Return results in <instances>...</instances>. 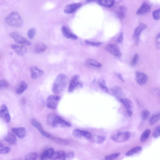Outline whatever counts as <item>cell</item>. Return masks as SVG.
Here are the masks:
<instances>
[{
  "mask_svg": "<svg viewBox=\"0 0 160 160\" xmlns=\"http://www.w3.org/2000/svg\"><path fill=\"white\" fill-rule=\"evenodd\" d=\"M68 78L65 74H58L55 79L52 87V91L55 94L62 92L65 88L68 83Z\"/></svg>",
  "mask_w": 160,
  "mask_h": 160,
  "instance_id": "1",
  "label": "cell"
},
{
  "mask_svg": "<svg viewBox=\"0 0 160 160\" xmlns=\"http://www.w3.org/2000/svg\"><path fill=\"white\" fill-rule=\"evenodd\" d=\"M47 122L50 126L53 127H69L71 125L59 115L50 114L47 116Z\"/></svg>",
  "mask_w": 160,
  "mask_h": 160,
  "instance_id": "2",
  "label": "cell"
},
{
  "mask_svg": "<svg viewBox=\"0 0 160 160\" xmlns=\"http://www.w3.org/2000/svg\"><path fill=\"white\" fill-rule=\"evenodd\" d=\"M7 24L14 27H21L23 24V20L19 14L16 11L11 12L5 19Z\"/></svg>",
  "mask_w": 160,
  "mask_h": 160,
  "instance_id": "3",
  "label": "cell"
},
{
  "mask_svg": "<svg viewBox=\"0 0 160 160\" xmlns=\"http://www.w3.org/2000/svg\"><path fill=\"white\" fill-rule=\"evenodd\" d=\"M131 136V133L129 132H121L112 135L111 139L117 142H123L129 140Z\"/></svg>",
  "mask_w": 160,
  "mask_h": 160,
  "instance_id": "4",
  "label": "cell"
},
{
  "mask_svg": "<svg viewBox=\"0 0 160 160\" xmlns=\"http://www.w3.org/2000/svg\"><path fill=\"white\" fill-rule=\"evenodd\" d=\"M79 76L78 74L73 75L71 78L69 82L68 91L73 92L77 87H82V84L79 82Z\"/></svg>",
  "mask_w": 160,
  "mask_h": 160,
  "instance_id": "5",
  "label": "cell"
},
{
  "mask_svg": "<svg viewBox=\"0 0 160 160\" xmlns=\"http://www.w3.org/2000/svg\"><path fill=\"white\" fill-rule=\"evenodd\" d=\"M60 97L58 95H51L48 97L47 100V106L49 109H56L58 106Z\"/></svg>",
  "mask_w": 160,
  "mask_h": 160,
  "instance_id": "6",
  "label": "cell"
},
{
  "mask_svg": "<svg viewBox=\"0 0 160 160\" xmlns=\"http://www.w3.org/2000/svg\"><path fill=\"white\" fill-rule=\"evenodd\" d=\"M10 36L13 38L17 43L28 46L31 45V42L26 38L23 37L16 32H13L10 33Z\"/></svg>",
  "mask_w": 160,
  "mask_h": 160,
  "instance_id": "7",
  "label": "cell"
},
{
  "mask_svg": "<svg viewBox=\"0 0 160 160\" xmlns=\"http://www.w3.org/2000/svg\"><path fill=\"white\" fill-rule=\"evenodd\" d=\"M0 116L3 121L7 123H9L11 121V117L7 106L2 104L0 109Z\"/></svg>",
  "mask_w": 160,
  "mask_h": 160,
  "instance_id": "8",
  "label": "cell"
},
{
  "mask_svg": "<svg viewBox=\"0 0 160 160\" xmlns=\"http://www.w3.org/2000/svg\"><path fill=\"white\" fill-rule=\"evenodd\" d=\"M136 78L137 82L139 85L143 86L147 83L148 77L144 73L137 71L136 73Z\"/></svg>",
  "mask_w": 160,
  "mask_h": 160,
  "instance_id": "9",
  "label": "cell"
},
{
  "mask_svg": "<svg viewBox=\"0 0 160 160\" xmlns=\"http://www.w3.org/2000/svg\"><path fill=\"white\" fill-rule=\"evenodd\" d=\"M121 101L124 105L127 111L128 115L131 117L133 113L134 105L132 101L129 99L123 98Z\"/></svg>",
  "mask_w": 160,
  "mask_h": 160,
  "instance_id": "10",
  "label": "cell"
},
{
  "mask_svg": "<svg viewBox=\"0 0 160 160\" xmlns=\"http://www.w3.org/2000/svg\"><path fill=\"white\" fill-rule=\"evenodd\" d=\"M106 48L107 51L116 57H120L122 56L121 51L116 45L109 44L106 46Z\"/></svg>",
  "mask_w": 160,
  "mask_h": 160,
  "instance_id": "11",
  "label": "cell"
},
{
  "mask_svg": "<svg viewBox=\"0 0 160 160\" xmlns=\"http://www.w3.org/2000/svg\"><path fill=\"white\" fill-rule=\"evenodd\" d=\"M31 124L32 126L38 130L39 133L43 136L48 138L51 137V135L44 131L41 124L37 122L36 119H32Z\"/></svg>",
  "mask_w": 160,
  "mask_h": 160,
  "instance_id": "12",
  "label": "cell"
},
{
  "mask_svg": "<svg viewBox=\"0 0 160 160\" xmlns=\"http://www.w3.org/2000/svg\"><path fill=\"white\" fill-rule=\"evenodd\" d=\"M147 28V26L146 24L141 23L135 29L134 31V36L136 43L137 45H138L139 42L140 34Z\"/></svg>",
  "mask_w": 160,
  "mask_h": 160,
  "instance_id": "13",
  "label": "cell"
},
{
  "mask_svg": "<svg viewBox=\"0 0 160 160\" xmlns=\"http://www.w3.org/2000/svg\"><path fill=\"white\" fill-rule=\"evenodd\" d=\"M82 4L81 3H74L67 5L64 8V12L67 14H70L75 11L81 7Z\"/></svg>",
  "mask_w": 160,
  "mask_h": 160,
  "instance_id": "14",
  "label": "cell"
},
{
  "mask_svg": "<svg viewBox=\"0 0 160 160\" xmlns=\"http://www.w3.org/2000/svg\"><path fill=\"white\" fill-rule=\"evenodd\" d=\"M151 6L146 2H144L136 12L138 15H144L150 12L151 10Z\"/></svg>",
  "mask_w": 160,
  "mask_h": 160,
  "instance_id": "15",
  "label": "cell"
},
{
  "mask_svg": "<svg viewBox=\"0 0 160 160\" xmlns=\"http://www.w3.org/2000/svg\"><path fill=\"white\" fill-rule=\"evenodd\" d=\"M31 77L33 79H36L44 73L43 70L36 66H32L30 68Z\"/></svg>",
  "mask_w": 160,
  "mask_h": 160,
  "instance_id": "16",
  "label": "cell"
},
{
  "mask_svg": "<svg viewBox=\"0 0 160 160\" xmlns=\"http://www.w3.org/2000/svg\"><path fill=\"white\" fill-rule=\"evenodd\" d=\"M61 30L63 35L67 38L74 40H76L78 38L77 36L73 33L68 27L65 26H62Z\"/></svg>",
  "mask_w": 160,
  "mask_h": 160,
  "instance_id": "17",
  "label": "cell"
},
{
  "mask_svg": "<svg viewBox=\"0 0 160 160\" xmlns=\"http://www.w3.org/2000/svg\"><path fill=\"white\" fill-rule=\"evenodd\" d=\"M12 132L20 139L24 138L26 134V131L24 127L13 128H12Z\"/></svg>",
  "mask_w": 160,
  "mask_h": 160,
  "instance_id": "18",
  "label": "cell"
},
{
  "mask_svg": "<svg viewBox=\"0 0 160 160\" xmlns=\"http://www.w3.org/2000/svg\"><path fill=\"white\" fill-rule=\"evenodd\" d=\"M11 48L17 55L20 56H23L27 52V49L24 46L13 45L11 46Z\"/></svg>",
  "mask_w": 160,
  "mask_h": 160,
  "instance_id": "19",
  "label": "cell"
},
{
  "mask_svg": "<svg viewBox=\"0 0 160 160\" xmlns=\"http://www.w3.org/2000/svg\"><path fill=\"white\" fill-rule=\"evenodd\" d=\"M54 149L51 148L45 150L40 157V160H47L50 159L53 153Z\"/></svg>",
  "mask_w": 160,
  "mask_h": 160,
  "instance_id": "20",
  "label": "cell"
},
{
  "mask_svg": "<svg viewBox=\"0 0 160 160\" xmlns=\"http://www.w3.org/2000/svg\"><path fill=\"white\" fill-rule=\"evenodd\" d=\"M127 8L125 6H121L119 7L116 12V14L120 19L124 18L127 12Z\"/></svg>",
  "mask_w": 160,
  "mask_h": 160,
  "instance_id": "21",
  "label": "cell"
},
{
  "mask_svg": "<svg viewBox=\"0 0 160 160\" xmlns=\"http://www.w3.org/2000/svg\"><path fill=\"white\" fill-rule=\"evenodd\" d=\"M47 48V45L43 43H39L35 46L34 51L35 53L40 54L45 51Z\"/></svg>",
  "mask_w": 160,
  "mask_h": 160,
  "instance_id": "22",
  "label": "cell"
},
{
  "mask_svg": "<svg viewBox=\"0 0 160 160\" xmlns=\"http://www.w3.org/2000/svg\"><path fill=\"white\" fill-rule=\"evenodd\" d=\"M27 84L24 81H22L17 87L16 90V93L19 95H21L28 88Z\"/></svg>",
  "mask_w": 160,
  "mask_h": 160,
  "instance_id": "23",
  "label": "cell"
},
{
  "mask_svg": "<svg viewBox=\"0 0 160 160\" xmlns=\"http://www.w3.org/2000/svg\"><path fill=\"white\" fill-rule=\"evenodd\" d=\"M4 139L7 142L12 144H15L17 141V139L16 136L11 133L8 134L5 137Z\"/></svg>",
  "mask_w": 160,
  "mask_h": 160,
  "instance_id": "24",
  "label": "cell"
},
{
  "mask_svg": "<svg viewBox=\"0 0 160 160\" xmlns=\"http://www.w3.org/2000/svg\"><path fill=\"white\" fill-rule=\"evenodd\" d=\"M142 148L141 146H138L135 147L128 152H127L126 155L127 156H131L135 154L140 153L142 150Z\"/></svg>",
  "mask_w": 160,
  "mask_h": 160,
  "instance_id": "25",
  "label": "cell"
},
{
  "mask_svg": "<svg viewBox=\"0 0 160 160\" xmlns=\"http://www.w3.org/2000/svg\"><path fill=\"white\" fill-rule=\"evenodd\" d=\"M97 2L100 6L109 8L112 7L115 3L114 1H98Z\"/></svg>",
  "mask_w": 160,
  "mask_h": 160,
  "instance_id": "26",
  "label": "cell"
},
{
  "mask_svg": "<svg viewBox=\"0 0 160 160\" xmlns=\"http://www.w3.org/2000/svg\"><path fill=\"white\" fill-rule=\"evenodd\" d=\"M63 151H54L50 159L51 160H56L60 159L65 154Z\"/></svg>",
  "mask_w": 160,
  "mask_h": 160,
  "instance_id": "27",
  "label": "cell"
},
{
  "mask_svg": "<svg viewBox=\"0 0 160 160\" xmlns=\"http://www.w3.org/2000/svg\"><path fill=\"white\" fill-rule=\"evenodd\" d=\"M160 120V113L155 114L151 117L149 120V123L153 126Z\"/></svg>",
  "mask_w": 160,
  "mask_h": 160,
  "instance_id": "28",
  "label": "cell"
},
{
  "mask_svg": "<svg viewBox=\"0 0 160 160\" xmlns=\"http://www.w3.org/2000/svg\"><path fill=\"white\" fill-rule=\"evenodd\" d=\"M113 92L117 98L121 100L124 98L122 97L123 92L121 89L118 87H115L113 89Z\"/></svg>",
  "mask_w": 160,
  "mask_h": 160,
  "instance_id": "29",
  "label": "cell"
},
{
  "mask_svg": "<svg viewBox=\"0 0 160 160\" xmlns=\"http://www.w3.org/2000/svg\"><path fill=\"white\" fill-rule=\"evenodd\" d=\"M98 85L100 89L104 91L107 93L108 92V89L106 85V83L104 80L101 79L99 80Z\"/></svg>",
  "mask_w": 160,
  "mask_h": 160,
  "instance_id": "30",
  "label": "cell"
},
{
  "mask_svg": "<svg viewBox=\"0 0 160 160\" xmlns=\"http://www.w3.org/2000/svg\"><path fill=\"white\" fill-rule=\"evenodd\" d=\"M151 133V131L149 129H147L145 130L142 134L141 138L140 141L142 142H145L149 137Z\"/></svg>",
  "mask_w": 160,
  "mask_h": 160,
  "instance_id": "31",
  "label": "cell"
},
{
  "mask_svg": "<svg viewBox=\"0 0 160 160\" xmlns=\"http://www.w3.org/2000/svg\"><path fill=\"white\" fill-rule=\"evenodd\" d=\"M106 139L105 136H97L93 138L92 140L96 143L100 144L104 142Z\"/></svg>",
  "mask_w": 160,
  "mask_h": 160,
  "instance_id": "32",
  "label": "cell"
},
{
  "mask_svg": "<svg viewBox=\"0 0 160 160\" xmlns=\"http://www.w3.org/2000/svg\"><path fill=\"white\" fill-rule=\"evenodd\" d=\"M38 154L35 152H31L28 154L25 157V160H37Z\"/></svg>",
  "mask_w": 160,
  "mask_h": 160,
  "instance_id": "33",
  "label": "cell"
},
{
  "mask_svg": "<svg viewBox=\"0 0 160 160\" xmlns=\"http://www.w3.org/2000/svg\"><path fill=\"white\" fill-rule=\"evenodd\" d=\"M0 151L1 154H5L10 152L11 151V149L9 147L6 146L1 143L0 144Z\"/></svg>",
  "mask_w": 160,
  "mask_h": 160,
  "instance_id": "34",
  "label": "cell"
},
{
  "mask_svg": "<svg viewBox=\"0 0 160 160\" xmlns=\"http://www.w3.org/2000/svg\"><path fill=\"white\" fill-rule=\"evenodd\" d=\"M74 153L72 152L65 153L60 160H72L74 157Z\"/></svg>",
  "mask_w": 160,
  "mask_h": 160,
  "instance_id": "35",
  "label": "cell"
},
{
  "mask_svg": "<svg viewBox=\"0 0 160 160\" xmlns=\"http://www.w3.org/2000/svg\"><path fill=\"white\" fill-rule=\"evenodd\" d=\"M87 62L89 64L96 67H100L102 66L100 63L94 59H88L87 60Z\"/></svg>",
  "mask_w": 160,
  "mask_h": 160,
  "instance_id": "36",
  "label": "cell"
},
{
  "mask_svg": "<svg viewBox=\"0 0 160 160\" xmlns=\"http://www.w3.org/2000/svg\"><path fill=\"white\" fill-rule=\"evenodd\" d=\"M82 130L78 129L73 130L72 131V135L75 138H80L82 137L81 134Z\"/></svg>",
  "mask_w": 160,
  "mask_h": 160,
  "instance_id": "37",
  "label": "cell"
},
{
  "mask_svg": "<svg viewBox=\"0 0 160 160\" xmlns=\"http://www.w3.org/2000/svg\"><path fill=\"white\" fill-rule=\"evenodd\" d=\"M153 18L155 20H160V8L154 11L152 14Z\"/></svg>",
  "mask_w": 160,
  "mask_h": 160,
  "instance_id": "38",
  "label": "cell"
},
{
  "mask_svg": "<svg viewBox=\"0 0 160 160\" xmlns=\"http://www.w3.org/2000/svg\"><path fill=\"white\" fill-rule=\"evenodd\" d=\"M36 32L34 28H31L27 32V36L30 39H32L34 37Z\"/></svg>",
  "mask_w": 160,
  "mask_h": 160,
  "instance_id": "39",
  "label": "cell"
},
{
  "mask_svg": "<svg viewBox=\"0 0 160 160\" xmlns=\"http://www.w3.org/2000/svg\"><path fill=\"white\" fill-rule=\"evenodd\" d=\"M81 134L82 137L87 140H91L92 137L91 133L88 131L82 130Z\"/></svg>",
  "mask_w": 160,
  "mask_h": 160,
  "instance_id": "40",
  "label": "cell"
},
{
  "mask_svg": "<svg viewBox=\"0 0 160 160\" xmlns=\"http://www.w3.org/2000/svg\"><path fill=\"white\" fill-rule=\"evenodd\" d=\"M150 114L149 111L147 109L143 110L141 113V116L143 120H146L149 117Z\"/></svg>",
  "mask_w": 160,
  "mask_h": 160,
  "instance_id": "41",
  "label": "cell"
},
{
  "mask_svg": "<svg viewBox=\"0 0 160 160\" xmlns=\"http://www.w3.org/2000/svg\"><path fill=\"white\" fill-rule=\"evenodd\" d=\"M119 153H115L107 156L105 157V160H114L120 155Z\"/></svg>",
  "mask_w": 160,
  "mask_h": 160,
  "instance_id": "42",
  "label": "cell"
},
{
  "mask_svg": "<svg viewBox=\"0 0 160 160\" xmlns=\"http://www.w3.org/2000/svg\"><path fill=\"white\" fill-rule=\"evenodd\" d=\"M9 86V83L5 79L1 80L0 83V88L1 89L7 88Z\"/></svg>",
  "mask_w": 160,
  "mask_h": 160,
  "instance_id": "43",
  "label": "cell"
},
{
  "mask_svg": "<svg viewBox=\"0 0 160 160\" xmlns=\"http://www.w3.org/2000/svg\"><path fill=\"white\" fill-rule=\"evenodd\" d=\"M153 136L155 138H157L160 136V125L158 126L154 132Z\"/></svg>",
  "mask_w": 160,
  "mask_h": 160,
  "instance_id": "44",
  "label": "cell"
},
{
  "mask_svg": "<svg viewBox=\"0 0 160 160\" xmlns=\"http://www.w3.org/2000/svg\"><path fill=\"white\" fill-rule=\"evenodd\" d=\"M155 44L157 48L160 51V32L157 35L156 37Z\"/></svg>",
  "mask_w": 160,
  "mask_h": 160,
  "instance_id": "45",
  "label": "cell"
},
{
  "mask_svg": "<svg viewBox=\"0 0 160 160\" xmlns=\"http://www.w3.org/2000/svg\"><path fill=\"white\" fill-rule=\"evenodd\" d=\"M85 42L89 45L96 47H99L102 44V43L101 42H93L87 41H85Z\"/></svg>",
  "mask_w": 160,
  "mask_h": 160,
  "instance_id": "46",
  "label": "cell"
},
{
  "mask_svg": "<svg viewBox=\"0 0 160 160\" xmlns=\"http://www.w3.org/2000/svg\"><path fill=\"white\" fill-rule=\"evenodd\" d=\"M151 93L157 97H160V90L158 88H153L151 90Z\"/></svg>",
  "mask_w": 160,
  "mask_h": 160,
  "instance_id": "47",
  "label": "cell"
},
{
  "mask_svg": "<svg viewBox=\"0 0 160 160\" xmlns=\"http://www.w3.org/2000/svg\"><path fill=\"white\" fill-rule=\"evenodd\" d=\"M139 58V55L138 54H136L134 56L131 61V64L132 66L135 65L137 63Z\"/></svg>",
  "mask_w": 160,
  "mask_h": 160,
  "instance_id": "48",
  "label": "cell"
},
{
  "mask_svg": "<svg viewBox=\"0 0 160 160\" xmlns=\"http://www.w3.org/2000/svg\"><path fill=\"white\" fill-rule=\"evenodd\" d=\"M123 39L124 34L122 32L119 35L117 41L118 43H122L123 41Z\"/></svg>",
  "mask_w": 160,
  "mask_h": 160,
  "instance_id": "49",
  "label": "cell"
},
{
  "mask_svg": "<svg viewBox=\"0 0 160 160\" xmlns=\"http://www.w3.org/2000/svg\"><path fill=\"white\" fill-rule=\"evenodd\" d=\"M116 74L117 76L120 80H121L122 82H124V79L123 78L122 75L121 74L119 73H116Z\"/></svg>",
  "mask_w": 160,
  "mask_h": 160,
  "instance_id": "50",
  "label": "cell"
},
{
  "mask_svg": "<svg viewBox=\"0 0 160 160\" xmlns=\"http://www.w3.org/2000/svg\"></svg>",
  "mask_w": 160,
  "mask_h": 160,
  "instance_id": "51",
  "label": "cell"
}]
</instances>
